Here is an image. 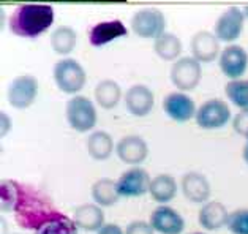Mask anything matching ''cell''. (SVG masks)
<instances>
[{
  "mask_svg": "<svg viewBox=\"0 0 248 234\" xmlns=\"http://www.w3.org/2000/svg\"><path fill=\"white\" fill-rule=\"evenodd\" d=\"M56 21V11L47 3L19 5L10 16V32L19 38L35 40L46 33Z\"/></svg>",
  "mask_w": 248,
  "mask_h": 234,
  "instance_id": "cell-1",
  "label": "cell"
},
{
  "mask_svg": "<svg viewBox=\"0 0 248 234\" xmlns=\"http://www.w3.org/2000/svg\"><path fill=\"white\" fill-rule=\"evenodd\" d=\"M13 212L17 225L24 230L33 231H37L38 228L60 214L43 193L32 187H27V185L19 187V196H17Z\"/></svg>",
  "mask_w": 248,
  "mask_h": 234,
  "instance_id": "cell-2",
  "label": "cell"
},
{
  "mask_svg": "<svg viewBox=\"0 0 248 234\" xmlns=\"http://www.w3.org/2000/svg\"><path fill=\"white\" fill-rule=\"evenodd\" d=\"M54 82L62 94L66 95H79L87 82V73L79 61L73 57H62L54 65L52 70Z\"/></svg>",
  "mask_w": 248,
  "mask_h": 234,
  "instance_id": "cell-3",
  "label": "cell"
},
{
  "mask_svg": "<svg viewBox=\"0 0 248 234\" xmlns=\"http://www.w3.org/2000/svg\"><path fill=\"white\" fill-rule=\"evenodd\" d=\"M65 117L71 128L78 133H89L98 121L95 103L86 95H75L66 101Z\"/></svg>",
  "mask_w": 248,
  "mask_h": 234,
  "instance_id": "cell-4",
  "label": "cell"
},
{
  "mask_svg": "<svg viewBox=\"0 0 248 234\" xmlns=\"http://www.w3.org/2000/svg\"><path fill=\"white\" fill-rule=\"evenodd\" d=\"M169 78L179 92H191L199 86L202 78V63L195 57L185 56L175 61L169 71Z\"/></svg>",
  "mask_w": 248,
  "mask_h": 234,
  "instance_id": "cell-5",
  "label": "cell"
},
{
  "mask_svg": "<svg viewBox=\"0 0 248 234\" xmlns=\"http://www.w3.org/2000/svg\"><path fill=\"white\" fill-rule=\"evenodd\" d=\"M131 31L138 35L139 38L155 40L161 33H165L166 27V17L158 8L147 7L138 10L131 17Z\"/></svg>",
  "mask_w": 248,
  "mask_h": 234,
  "instance_id": "cell-6",
  "label": "cell"
},
{
  "mask_svg": "<svg viewBox=\"0 0 248 234\" xmlns=\"http://www.w3.org/2000/svg\"><path fill=\"white\" fill-rule=\"evenodd\" d=\"M231 121V108L221 98H210L198 108L195 122L202 130H220Z\"/></svg>",
  "mask_w": 248,
  "mask_h": 234,
  "instance_id": "cell-7",
  "label": "cell"
},
{
  "mask_svg": "<svg viewBox=\"0 0 248 234\" xmlns=\"http://www.w3.org/2000/svg\"><path fill=\"white\" fill-rule=\"evenodd\" d=\"M40 84L33 75H21L10 82L7 91V100L15 109H27L38 97Z\"/></svg>",
  "mask_w": 248,
  "mask_h": 234,
  "instance_id": "cell-8",
  "label": "cell"
},
{
  "mask_svg": "<svg viewBox=\"0 0 248 234\" xmlns=\"http://www.w3.org/2000/svg\"><path fill=\"white\" fill-rule=\"evenodd\" d=\"M245 15L242 8L239 7H229L218 16V19L215 21L214 33L221 43L234 45V41L240 38L242 32H244L245 26Z\"/></svg>",
  "mask_w": 248,
  "mask_h": 234,
  "instance_id": "cell-9",
  "label": "cell"
},
{
  "mask_svg": "<svg viewBox=\"0 0 248 234\" xmlns=\"http://www.w3.org/2000/svg\"><path fill=\"white\" fill-rule=\"evenodd\" d=\"M152 177L141 166H130L117 179V191L120 198H139L149 193Z\"/></svg>",
  "mask_w": 248,
  "mask_h": 234,
  "instance_id": "cell-10",
  "label": "cell"
},
{
  "mask_svg": "<svg viewBox=\"0 0 248 234\" xmlns=\"http://www.w3.org/2000/svg\"><path fill=\"white\" fill-rule=\"evenodd\" d=\"M218 67L229 81L242 79L248 68V52L240 45H226L218 57Z\"/></svg>",
  "mask_w": 248,
  "mask_h": 234,
  "instance_id": "cell-11",
  "label": "cell"
},
{
  "mask_svg": "<svg viewBox=\"0 0 248 234\" xmlns=\"http://www.w3.org/2000/svg\"><path fill=\"white\" fill-rule=\"evenodd\" d=\"M163 111L171 121L185 124L196 117L198 108L188 94L175 91L163 98Z\"/></svg>",
  "mask_w": 248,
  "mask_h": 234,
  "instance_id": "cell-12",
  "label": "cell"
},
{
  "mask_svg": "<svg viewBox=\"0 0 248 234\" xmlns=\"http://www.w3.org/2000/svg\"><path fill=\"white\" fill-rule=\"evenodd\" d=\"M125 108L133 117H146L154 109L155 95L146 84H135L124 95Z\"/></svg>",
  "mask_w": 248,
  "mask_h": 234,
  "instance_id": "cell-13",
  "label": "cell"
},
{
  "mask_svg": "<svg viewBox=\"0 0 248 234\" xmlns=\"http://www.w3.org/2000/svg\"><path fill=\"white\" fill-rule=\"evenodd\" d=\"M149 223L155 233L160 234H182L185 230L184 217L168 204L154 209L150 214Z\"/></svg>",
  "mask_w": 248,
  "mask_h": 234,
  "instance_id": "cell-14",
  "label": "cell"
},
{
  "mask_svg": "<svg viewBox=\"0 0 248 234\" xmlns=\"http://www.w3.org/2000/svg\"><path fill=\"white\" fill-rule=\"evenodd\" d=\"M191 57H195L199 63H212L220 57V41L214 32L201 31L196 32L190 40Z\"/></svg>",
  "mask_w": 248,
  "mask_h": 234,
  "instance_id": "cell-15",
  "label": "cell"
},
{
  "mask_svg": "<svg viewBox=\"0 0 248 234\" xmlns=\"http://www.w3.org/2000/svg\"><path fill=\"white\" fill-rule=\"evenodd\" d=\"M116 154L120 161L125 165L138 166L141 165L149 155V146L146 140L139 135H126L120 138L116 144Z\"/></svg>",
  "mask_w": 248,
  "mask_h": 234,
  "instance_id": "cell-16",
  "label": "cell"
},
{
  "mask_svg": "<svg viewBox=\"0 0 248 234\" xmlns=\"http://www.w3.org/2000/svg\"><path fill=\"white\" fill-rule=\"evenodd\" d=\"M128 35V29L120 19L101 21L89 31V43L93 47H101Z\"/></svg>",
  "mask_w": 248,
  "mask_h": 234,
  "instance_id": "cell-17",
  "label": "cell"
},
{
  "mask_svg": "<svg viewBox=\"0 0 248 234\" xmlns=\"http://www.w3.org/2000/svg\"><path fill=\"white\" fill-rule=\"evenodd\" d=\"M180 190L182 195L193 204H205L210 201V184L204 174L198 171L185 172L180 179Z\"/></svg>",
  "mask_w": 248,
  "mask_h": 234,
  "instance_id": "cell-18",
  "label": "cell"
},
{
  "mask_svg": "<svg viewBox=\"0 0 248 234\" xmlns=\"http://www.w3.org/2000/svg\"><path fill=\"white\" fill-rule=\"evenodd\" d=\"M229 214L226 206L221 201L212 200L202 204L198 214V221L205 231H220L221 228H226Z\"/></svg>",
  "mask_w": 248,
  "mask_h": 234,
  "instance_id": "cell-19",
  "label": "cell"
},
{
  "mask_svg": "<svg viewBox=\"0 0 248 234\" xmlns=\"http://www.w3.org/2000/svg\"><path fill=\"white\" fill-rule=\"evenodd\" d=\"M73 221L78 230L87 233H98L106 225L103 207L96 206L95 203L81 204L79 207H76L73 212Z\"/></svg>",
  "mask_w": 248,
  "mask_h": 234,
  "instance_id": "cell-20",
  "label": "cell"
},
{
  "mask_svg": "<svg viewBox=\"0 0 248 234\" xmlns=\"http://www.w3.org/2000/svg\"><path fill=\"white\" fill-rule=\"evenodd\" d=\"M87 152L96 161H105L116 154V142L105 130L92 131L87 138Z\"/></svg>",
  "mask_w": 248,
  "mask_h": 234,
  "instance_id": "cell-21",
  "label": "cell"
},
{
  "mask_svg": "<svg viewBox=\"0 0 248 234\" xmlns=\"http://www.w3.org/2000/svg\"><path fill=\"white\" fill-rule=\"evenodd\" d=\"M177 190H179V185H177V181H175V177L171 176V174L163 172L152 179L149 195L152 196V200L155 203H158L160 206H165L166 203L174 200L175 195H177Z\"/></svg>",
  "mask_w": 248,
  "mask_h": 234,
  "instance_id": "cell-22",
  "label": "cell"
},
{
  "mask_svg": "<svg viewBox=\"0 0 248 234\" xmlns=\"http://www.w3.org/2000/svg\"><path fill=\"white\" fill-rule=\"evenodd\" d=\"M90 195L96 206L100 207H112L120 200V195L117 191V181L103 177L93 182L92 188H90Z\"/></svg>",
  "mask_w": 248,
  "mask_h": 234,
  "instance_id": "cell-23",
  "label": "cell"
},
{
  "mask_svg": "<svg viewBox=\"0 0 248 234\" xmlns=\"http://www.w3.org/2000/svg\"><path fill=\"white\" fill-rule=\"evenodd\" d=\"M95 103L103 109H114L122 98V87L114 79H101L93 91Z\"/></svg>",
  "mask_w": 248,
  "mask_h": 234,
  "instance_id": "cell-24",
  "label": "cell"
},
{
  "mask_svg": "<svg viewBox=\"0 0 248 234\" xmlns=\"http://www.w3.org/2000/svg\"><path fill=\"white\" fill-rule=\"evenodd\" d=\"M154 51L161 61L175 62L180 59L182 52V41L172 32L161 33L158 38L154 40Z\"/></svg>",
  "mask_w": 248,
  "mask_h": 234,
  "instance_id": "cell-25",
  "label": "cell"
},
{
  "mask_svg": "<svg viewBox=\"0 0 248 234\" xmlns=\"http://www.w3.org/2000/svg\"><path fill=\"white\" fill-rule=\"evenodd\" d=\"M76 43H78L76 31L70 26H59L57 29H54L49 38V45L52 47V51L63 57H68L75 51Z\"/></svg>",
  "mask_w": 248,
  "mask_h": 234,
  "instance_id": "cell-26",
  "label": "cell"
},
{
  "mask_svg": "<svg viewBox=\"0 0 248 234\" xmlns=\"http://www.w3.org/2000/svg\"><path fill=\"white\" fill-rule=\"evenodd\" d=\"M226 98L234 106L239 108V111H248V79L228 81L225 86Z\"/></svg>",
  "mask_w": 248,
  "mask_h": 234,
  "instance_id": "cell-27",
  "label": "cell"
},
{
  "mask_svg": "<svg viewBox=\"0 0 248 234\" xmlns=\"http://www.w3.org/2000/svg\"><path fill=\"white\" fill-rule=\"evenodd\" d=\"M78 226L73 218L66 217L63 214H59L41 228H38L35 234H78Z\"/></svg>",
  "mask_w": 248,
  "mask_h": 234,
  "instance_id": "cell-28",
  "label": "cell"
},
{
  "mask_svg": "<svg viewBox=\"0 0 248 234\" xmlns=\"http://www.w3.org/2000/svg\"><path fill=\"white\" fill-rule=\"evenodd\" d=\"M19 187H21V184L11 181V179H5V181H2V184H0V203H2L3 212L15 211L17 196H19Z\"/></svg>",
  "mask_w": 248,
  "mask_h": 234,
  "instance_id": "cell-29",
  "label": "cell"
},
{
  "mask_svg": "<svg viewBox=\"0 0 248 234\" xmlns=\"http://www.w3.org/2000/svg\"><path fill=\"white\" fill-rule=\"evenodd\" d=\"M226 228L231 234H248V209L240 207L229 214Z\"/></svg>",
  "mask_w": 248,
  "mask_h": 234,
  "instance_id": "cell-30",
  "label": "cell"
},
{
  "mask_svg": "<svg viewBox=\"0 0 248 234\" xmlns=\"http://www.w3.org/2000/svg\"><path fill=\"white\" fill-rule=\"evenodd\" d=\"M232 128L237 135L248 136V111H239L232 117Z\"/></svg>",
  "mask_w": 248,
  "mask_h": 234,
  "instance_id": "cell-31",
  "label": "cell"
},
{
  "mask_svg": "<svg viewBox=\"0 0 248 234\" xmlns=\"http://www.w3.org/2000/svg\"><path fill=\"white\" fill-rule=\"evenodd\" d=\"M125 234H155L154 228L150 226L149 221L144 220H135L126 225Z\"/></svg>",
  "mask_w": 248,
  "mask_h": 234,
  "instance_id": "cell-32",
  "label": "cell"
},
{
  "mask_svg": "<svg viewBox=\"0 0 248 234\" xmlns=\"http://www.w3.org/2000/svg\"><path fill=\"white\" fill-rule=\"evenodd\" d=\"M11 128H13V121H11L10 114L0 111V136H2V140L10 133Z\"/></svg>",
  "mask_w": 248,
  "mask_h": 234,
  "instance_id": "cell-33",
  "label": "cell"
},
{
  "mask_svg": "<svg viewBox=\"0 0 248 234\" xmlns=\"http://www.w3.org/2000/svg\"><path fill=\"white\" fill-rule=\"evenodd\" d=\"M96 234H125V231L116 223H106Z\"/></svg>",
  "mask_w": 248,
  "mask_h": 234,
  "instance_id": "cell-34",
  "label": "cell"
},
{
  "mask_svg": "<svg viewBox=\"0 0 248 234\" xmlns=\"http://www.w3.org/2000/svg\"><path fill=\"white\" fill-rule=\"evenodd\" d=\"M242 155H244V160L247 161V165H248V144H245L244 151H242Z\"/></svg>",
  "mask_w": 248,
  "mask_h": 234,
  "instance_id": "cell-35",
  "label": "cell"
},
{
  "mask_svg": "<svg viewBox=\"0 0 248 234\" xmlns=\"http://www.w3.org/2000/svg\"><path fill=\"white\" fill-rule=\"evenodd\" d=\"M242 11H244V15H245V17H248V5H245L244 8H242Z\"/></svg>",
  "mask_w": 248,
  "mask_h": 234,
  "instance_id": "cell-36",
  "label": "cell"
},
{
  "mask_svg": "<svg viewBox=\"0 0 248 234\" xmlns=\"http://www.w3.org/2000/svg\"><path fill=\"white\" fill-rule=\"evenodd\" d=\"M190 234H205V233H190Z\"/></svg>",
  "mask_w": 248,
  "mask_h": 234,
  "instance_id": "cell-37",
  "label": "cell"
}]
</instances>
